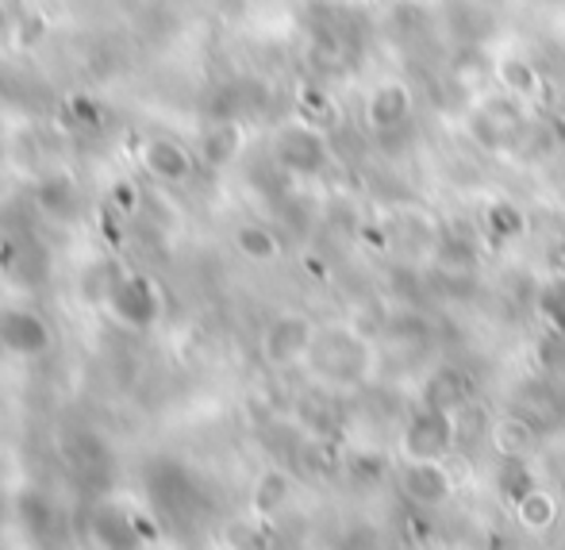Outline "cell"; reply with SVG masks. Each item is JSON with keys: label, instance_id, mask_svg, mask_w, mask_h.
<instances>
[{"label": "cell", "instance_id": "cell-20", "mask_svg": "<svg viewBox=\"0 0 565 550\" xmlns=\"http://www.w3.org/2000/svg\"><path fill=\"white\" fill-rule=\"evenodd\" d=\"M39 35H43V20H39V15H31L28 28H23V23H20V43H23V46H31Z\"/></svg>", "mask_w": 565, "mask_h": 550}, {"label": "cell", "instance_id": "cell-19", "mask_svg": "<svg viewBox=\"0 0 565 550\" xmlns=\"http://www.w3.org/2000/svg\"><path fill=\"white\" fill-rule=\"evenodd\" d=\"M70 108H74L77 119H85V124H97V119H100V112H97V105H93L89 97H74V101H70Z\"/></svg>", "mask_w": 565, "mask_h": 550}, {"label": "cell", "instance_id": "cell-2", "mask_svg": "<svg viewBox=\"0 0 565 550\" xmlns=\"http://www.w3.org/2000/svg\"><path fill=\"white\" fill-rule=\"evenodd\" d=\"M401 493L408 497V505H419V508H439L447 505L458 489L450 474V458H404L401 474Z\"/></svg>", "mask_w": 565, "mask_h": 550}, {"label": "cell", "instance_id": "cell-10", "mask_svg": "<svg viewBox=\"0 0 565 550\" xmlns=\"http://www.w3.org/2000/svg\"><path fill=\"white\" fill-rule=\"evenodd\" d=\"M515 505V520H520L523 531H531V536H546V531H554V523H558L562 508H558V497L546 489H523L520 497L512 500Z\"/></svg>", "mask_w": 565, "mask_h": 550}, {"label": "cell", "instance_id": "cell-6", "mask_svg": "<svg viewBox=\"0 0 565 550\" xmlns=\"http://www.w3.org/2000/svg\"><path fill=\"white\" fill-rule=\"evenodd\" d=\"M0 347L20 358H35V355H43V350H51V328H46L35 313L8 308V313L0 316Z\"/></svg>", "mask_w": 565, "mask_h": 550}, {"label": "cell", "instance_id": "cell-1", "mask_svg": "<svg viewBox=\"0 0 565 550\" xmlns=\"http://www.w3.org/2000/svg\"><path fill=\"white\" fill-rule=\"evenodd\" d=\"M461 427L458 412L443 404H424L408 416L401 432V454L404 458H450L458 451Z\"/></svg>", "mask_w": 565, "mask_h": 550}, {"label": "cell", "instance_id": "cell-21", "mask_svg": "<svg viewBox=\"0 0 565 550\" xmlns=\"http://www.w3.org/2000/svg\"><path fill=\"white\" fill-rule=\"evenodd\" d=\"M4 31H8V12H4V4H0V39H4Z\"/></svg>", "mask_w": 565, "mask_h": 550}, {"label": "cell", "instance_id": "cell-11", "mask_svg": "<svg viewBox=\"0 0 565 550\" xmlns=\"http://www.w3.org/2000/svg\"><path fill=\"white\" fill-rule=\"evenodd\" d=\"M497 82H500V89L512 101H520V105H535V101L543 97V77H539V70L531 66L527 59H500Z\"/></svg>", "mask_w": 565, "mask_h": 550}, {"label": "cell", "instance_id": "cell-12", "mask_svg": "<svg viewBox=\"0 0 565 550\" xmlns=\"http://www.w3.org/2000/svg\"><path fill=\"white\" fill-rule=\"evenodd\" d=\"M238 150H243V127L231 124V119L212 124L209 131L201 135V158H204V166H212V170L231 166L238 158Z\"/></svg>", "mask_w": 565, "mask_h": 550}, {"label": "cell", "instance_id": "cell-4", "mask_svg": "<svg viewBox=\"0 0 565 550\" xmlns=\"http://www.w3.org/2000/svg\"><path fill=\"white\" fill-rule=\"evenodd\" d=\"M316 339H320V328H316L308 316L285 313L269 324L266 335H262V358H266L269 366H292L312 355Z\"/></svg>", "mask_w": 565, "mask_h": 550}, {"label": "cell", "instance_id": "cell-5", "mask_svg": "<svg viewBox=\"0 0 565 550\" xmlns=\"http://www.w3.org/2000/svg\"><path fill=\"white\" fill-rule=\"evenodd\" d=\"M108 308L127 328H150L158 320V293L142 274L116 277L113 289H108Z\"/></svg>", "mask_w": 565, "mask_h": 550}, {"label": "cell", "instance_id": "cell-9", "mask_svg": "<svg viewBox=\"0 0 565 550\" xmlns=\"http://www.w3.org/2000/svg\"><path fill=\"white\" fill-rule=\"evenodd\" d=\"M412 116V89L404 82H381L365 101V119L373 131H396Z\"/></svg>", "mask_w": 565, "mask_h": 550}, {"label": "cell", "instance_id": "cell-8", "mask_svg": "<svg viewBox=\"0 0 565 550\" xmlns=\"http://www.w3.org/2000/svg\"><path fill=\"white\" fill-rule=\"evenodd\" d=\"M142 166L166 186H181V181L193 178V155L178 139H162V135L142 142Z\"/></svg>", "mask_w": 565, "mask_h": 550}, {"label": "cell", "instance_id": "cell-15", "mask_svg": "<svg viewBox=\"0 0 565 550\" xmlns=\"http://www.w3.org/2000/svg\"><path fill=\"white\" fill-rule=\"evenodd\" d=\"M484 228L492 231V235L504 243V239H520L523 231H527V216H523L520 204L512 201H492L489 209H484Z\"/></svg>", "mask_w": 565, "mask_h": 550}, {"label": "cell", "instance_id": "cell-13", "mask_svg": "<svg viewBox=\"0 0 565 550\" xmlns=\"http://www.w3.org/2000/svg\"><path fill=\"white\" fill-rule=\"evenodd\" d=\"M289 500H292V477L281 474V469H266V474L254 482L250 505H254V512H258V516L281 512Z\"/></svg>", "mask_w": 565, "mask_h": 550}, {"label": "cell", "instance_id": "cell-16", "mask_svg": "<svg viewBox=\"0 0 565 550\" xmlns=\"http://www.w3.org/2000/svg\"><path fill=\"white\" fill-rule=\"evenodd\" d=\"M300 116L316 127H328V124H335L339 108H335V101H331L328 89H320V85H305V89H300Z\"/></svg>", "mask_w": 565, "mask_h": 550}, {"label": "cell", "instance_id": "cell-17", "mask_svg": "<svg viewBox=\"0 0 565 550\" xmlns=\"http://www.w3.org/2000/svg\"><path fill=\"white\" fill-rule=\"evenodd\" d=\"M461 401H466V385H461L458 373L443 370V373H435V378L427 381V404H443V409H458Z\"/></svg>", "mask_w": 565, "mask_h": 550}, {"label": "cell", "instance_id": "cell-7", "mask_svg": "<svg viewBox=\"0 0 565 550\" xmlns=\"http://www.w3.org/2000/svg\"><path fill=\"white\" fill-rule=\"evenodd\" d=\"M489 446L504 462L520 466V462H527L531 454H535L539 435H535V427H531V420L515 416V412H504V416H497L489 424Z\"/></svg>", "mask_w": 565, "mask_h": 550}, {"label": "cell", "instance_id": "cell-18", "mask_svg": "<svg viewBox=\"0 0 565 550\" xmlns=\"http://www.w3.org/2000/svg\"><path fill=\"white\" fill-rule=\"evenodd\" d=\"M312 54L320 62H335V59H342V54H347V46H342L335 35H320V43L312 46Z\"/></svg>", "mask_w": 565, "mask_h": 550}, {"label": "cell", "instance_id": "cell-14", "mask_svg": "<svg viewBox=\"0 0 565 550\" xmlns=\"http://www.w3.org/2000/svg\"><path fill=\"white\" fill-rule=\"evenodd\" d=\"M235 251L250 262H277L281 258V239L266 223H243L235 231Z\"/></svg>", "mask_w": 565, "mask_h": 550}, {"label": "cell", "instance_id": "cell-3", "mask_svg": "<svg viewBox=\"0 0 565 550\" xmlns=\"http://www.w3.org/2000/svg\"><path fill=\"white\" fill-rule=\"evenodd\" d=\"M274 155H277V162L292 173H320L323 166L331 162V147H328V139H323V127L308 124V119L277 131Z\"/></svg>", "mask_w": 565, "mask_h": 550}]
</instances>
